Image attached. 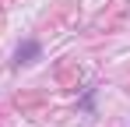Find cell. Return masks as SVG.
<instances>
[]
</instances>
